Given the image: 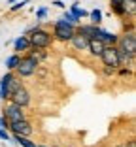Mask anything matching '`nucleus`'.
<instances>
[{
  "label": "nucleus",
  "instance_id": "393cba45",
  "mask_svg": "<svg viewBox=\"0 0 136 147\" xmlns=\"http://www.w3.org/2000/svg\"><path fill=\"white\" fill-rule=\"evenodd\" d=\"M45 13H47V11H45V8H42V9H38L36 17H38V19H44V17H45Z\"/></svg>",
  "mask_w": 136,
  "mask_h": 147
},
{
  "label": "nucleus",
  "instance_id": "9b49d317",
  "mask_svg": "<svg viewBox=\"0 0 136 147\" xmlns=\"http://www.w3.org/2000/svg\"><path fill=\"white\" fill-rule=\"evenodd\" d=\"M104 47H106L104 42H100V40H97V38H91L89 40V45H87V51L95 57H100V53H102Z\"/></svg>",
  "mask_w": 136,
  "mask_h": 147
},
{
  "label": "nucleus",
  "instance_id": "a878e982",
  "mask_svg": "<svg viewBox=\"0 0 136 147\" xmlns=\"http://www.w3.org/2000/svg\"><path fill=\"white\" fill-rule=\"evenodd\" d=\"M53 6H57V8H64V2H62V0H53Z\"/></svg>",
  "mask_w": 136,
  "mask_h": 147
},
{
  "label": "nucleus",
  "instance_id": "1a4fd4ad",
  "mask_svg": "<svg viewBox=\"0 0 136 147\" xmlns=\"http://www.w3.org/2000/svg\"><path fill=\"white\" fill-rule=\"evenodd\" d=\"M70 43H72V47H74L76 51H87L89 38H87V36H83V34H79V32H74Z\"/></svg>",
  "mask_w": 136,
  "mask_h": 147
},
{
  "label": "nucleus",
  "instance_id": "0eeeda50",
  "mask_svg": "<svg viewBox=\"0 0 136 147\" xmlns=\"http://www.w3.org/2000/svg\"><path fill=\"white\" fill-rule=\"evenodd\" d=\"M9 130H12L13 134L26 136V138L32 134V126H30V123L26 121V119H21V121H15V123H9Z\"/></svg>",
  "mask_w": 136,
  "mask_h": 147
},
{
  "label": "nucleus",
  "instance_id": "f03ea898",
  "mask_svg": "<svg viewBox=\"0 0 136 147\" xmlns=\"http://www.w3.org/2000/svg\"><path fill=\"white\" fill-rule=\"evenodd\" d=\"M28 40H30V47L36 49H47L53 42V36L49 34L47 30H42V28H36L28 34Z\"/></svg>",
  "mask_w": 136,
  "mask_h": 147
},
{
  "label": "nucleus",
  "instance_id": "5701e85b",
  "mask_svg": "<svg viewBox=\"0 0 136 147\" xmlns=\"http://www.w3.org/2000/svg\"><path fill=\"white\" fill-rule=\"evenodd\" d=\"M0 128H4V130H8V128H9V121L6 119L4 115L0 117Z\"/></svg>",
  "mask_w": 136,
  "mask_h": 147
},
{
  "label": "nucleus",
  "instance_id": "f8f14e48",
  "mask_svg": "<svg viewBox=\"0 0 136 147\" xmlns=\"http://www.w3.org/2000/svg\"><path fill=\"white\" fill-rule=\"evenodd\" d=\"M13 49H15V51H28V49H30V40H28V36L23 34V36H19V38H15Z\"/></svg>",
  "mask_w": 136,
  "mask_h": 147
},
{
  "label": "nucleus",
  "instance_id": "aec40b11",
  "mask_svg": "<svg viewBox=\"0 0 136 147\" xmlns=\"http://www.w3.org/2000/svg\"><path fill=\"white\" fill-rule=\"evenodd\" d=\"M89 17H91L93 25H100L102 23V11L100 9H93V11H89Z\"/></svg>",
  "mask_w": 136,
  "mask_h": 147
},
{
  "label": "nucleus",
  "instance_id": "9d476101",
  "mask_svg": "<svg viewBox=\"0 0 136 147\" xmlns=\"http://www.w3.org/2000/svg\"><path fill=\"white\" fill-rule=\"evenodd\" d=\"M95 38L100 40V42H104L106 45H115V43H117V36L112 34V32H108V30H102V28H98V26H97V32H95Z\"/></svg>",
  "mask_w": 136,
  "mask_h": 147
},
{
  "label": "nucleus",
  "instance_id": "dca6fc26",
  "mask_svg": "<svg viewBox=\"0 0 136 147\" xmlns=\"http://www.w3.org/2000/svg\"><path fill=\"white\" fill-rule=\"evenodd\" d=\"M19 61H21V55L19 53H13V55L8 57V61H6V68L8 70H15L19 64Z\"/></svg>",
  "mask_w": 136,
  "mask_h": 147
},
{
  "label": "nucleus",
  "instance_id": "4468645a",
  "mask_svg": "<svg viewBox=\"0 0 136 147\" xmlns=\"http://www.w3.org/2000/svg\"><path fill=\"white\" fill-rule=\"evenodd\" d=\"M19 87H23V83H21V78L13 74V78L9 79V83H8V98H9V96H12L15 91H17Z\"/></svg>",
  "mask_w": 136,
  "mask_h": 147
},
{
  "label": "nucleus",
  "instance_id": "2eb2a0df",
  "mask_svg": "<svg viewBox=\"0 0 136 147\" xmlns=\"http://www.w3.org/2000/svg\"><path fill=\"white\" fill-rule=\"evenodd\" d=\"M121 6H123L125 15H134L136 13V0H121Z\"/></svg>",
  "mask_w": 136,
  "mask_h": 147
},
{
  "label": "nucleus",
  "instance_id": "412c9836",
  "mask_svg": "<svg viewBox=\"0 0 136 147\" xmlns=\"http://www.w3.org/2000/svg\"><path fill=\"white\" fill-rule=\"evenodd\" d=\"M62 19H64V21H68V23H72V25H78V23H79V19H76L70 11H64V17H62Z\"/></svg>",
  "mask_w": 136,
  "mask_h": 147
},
{
  "label": "nucleus",
  "instance_id": "423d86ee",
  "mask_svg": "<svg viewBox=\"0 0 136 147\" xmlns=\"http://www.w3.org/2000/svg\"><path fill=\"white\" fill-rule=\"evenodd\" d=\"M2 115L8 119L9 123H15V121H21V119H25V108H21V106L17 104H8L4 106V113Z\"/></svg>",
  "mask_w": 136,
  "mask_h": 147
},
{
  "label": "nucleus",
  "instance_id": "ddd939ff",
  "mask_svg": "<svg viewBox=\"0 0 136 147\" xmlns=\"http://www.w3.org/2000/svg\"><path fill=\"white\" fill-rule=\"evenodd\" d=\"M97 26L98 25H81V26H78L76 28V32H79V34H83V36H87L89 40L91 38H95V32H97Z\"/></svg>",
  "mask_w": 136,
  "mask_h": 147
},
{
  "label": "nucleus",
  "instance_id": "39448f33",
  "mask_svg": "<svg viewBox=\"0 0 136 147\" xmlns=\"http://www.w3.org/2000/svg\"><path fill=\"white\" fill-rule=\"evenodd\" d=\"M117 49L119 51H125V53H129V55H136V36H134V32H125L121 38H117Z\"/></svg>",
  "mask_w": 136,
  "mask_h": 147
},
{
  "label": "nucleus",
  "instance_id": "f3484780",
  "mask_svg": "<svg viewBox=\"0 0 136 147\" xmlns=\"http://www.w3.org/2000/svg\"><path fill=\"white\" fill-rule=\"evenodd\" d=\"M110 9L119 15V17H125V11H123V6H121V0H110Z\"/></svg>",
  "mask_w": 136,
  "mask_h": 147
},
{
  "label": "nucleus",
  "instance_id": "20e7f679",
  "mask_svg": "<svg viewBox=\"0 0 136 147\" xmlns=\"http://www.w3.org/2000/svg\"><path fill=\"white\" fill-rule=\"evenodd\" d=\"M100 59H102V64L108 66V68H119L121 62H119V51H117V45H106L100 53Z\"/></svg>",
  "mask_w": 136,
  "mask_h": 147
},
{
  "label": "nucleus",
  "instance_id": "cd10ccee",
  "mask_svg": "<svg viewBox=\"0 0 136 147\" xmlns=\"http://www.w3.org/2000/svg\"><path fill=\"white\" fill-rule=\"evenodd\" d=\"M36 147H49V145H36Z\"/></svg>",
  "mask_w": 136,
  "mask_h": 147
},
{
  "label": "nucleus",
  "instance_id": "6e6552de",
  "mask_svg": "<svg viewBox=\"0 0 136 147\" xmlns=\"http://www.w3.org/2000/svg\"><path fill=\"white\" fill-rule=\"evenodd\" d=\"M9 98H12L13 104L21 106V108H26V106L30 104V92L26 91L25 87H19V89H17L15 92H13V94L9 96Z\"/></svg>",
  "mask_w": 136,
  "mask_h": 147
},
{
  "label": "nucleus",
  "instance_id": "7ed1b4c3",
  "mask_svg": "<svg viewBox=\"0 0 136 147\" xmlns=\"http://www.w3.org/2000/svg\"><path fill=\"white\" fill-rule=\"evenodd\" d=\"M40 66V62L36 61L32 55H28V57H21V61H19V64H17V76L19 78H30L32 74L36 72V68Z\"/></svg>",
  "mask_w": 136,
  "mask_h": 147
},
{
  "label": "nucleus",
  "instance_id": "bb28decb",
  "mask_svg": "<svg viewBox=\"0 0 136 147\" xmlns=\"http://www.w3.org/2000/svg\"><path fill=\"white\" fill-rule=\"evenodd\" d=\"M125 147H136V142H134V140H131V142H129Z\"/></svg>",
  "mask_w": 136,
  "mask_h": 147
},
{
  "label": "nucleus",
  "instance_id": "a211bd4d",
  "mask_svg": "<svg viewBox=\"0 0 136 147\" xmlns=\"http://www.w3.org/2000/svg\"><path fill=\"white\" fill-rule=\"evenodd\" d=\"M13 140L19 143L21 147H36V143L32 140H28L26 136H19V134H13Z\"/></svg>",
  "mask_w": 136,
  "mask_h": 147
},
{
  "label": "nucleus",
  "instance_id": "b1692460",
  "mask_svg": "<svg viewBox=\"0 0 136 147\" xmlns=\"http://www.w3.org/2000/svg\"><path fill=\"white\" fill-rule=\"evenodd\" d=\"M0 140H6V142H9V134H8V130L0 128Z\"/></svg>",
  "mask_w": 136,
  "mask_h": 147
},
{
  "label": "nucleus",
  "instance_id": "f257e3e1",
  "mask_svg": "<svg viewBox=\"0 0 136 147\" xmlns=\"http://www.w3.org/2000/svg\"><path fill=\"white\" fill-rule=\"evenodd\" d=\"M74 32H76V25L64 21V19H59L53 26V38H57L59 42H70Z\"/></svg>",
  "mask_w": 136,
  "mask_h": 147
},
{
  "label": "nucleus",
  "instance_id": "4be33fe9",
  "mask_svg": "<svg viewBox=\"0 0 136 147\" xmlns=\"http://www.w3.org/2000/svg\"><path fill=\"white\" fill-rule=\"evenodd\" d=\"M28 4V0H21V2H15V4H12V11H17V9H21L23 6Z\"/></svg>",
  "mask_w": 136,
  "mask_h": 147
},
{
  "label": "nucleus",
  "instance_id": "6ab92c4d",
  "mask_svg": "<svg viewBox=\"0 0 136 147\" xmlns=\"http://www.w3.org/2000/svg\"><path fill=\"white\" fill-rule=\"evenodd\" d=\"M70 13L74 15L76 19H79V21H81V17H87V15H89V11H85L83 8H79L78 4H74V6L70 8Z\"/></svg>",
  "mask_w": 136,
  "mask_h": 147
}]
</instances>
